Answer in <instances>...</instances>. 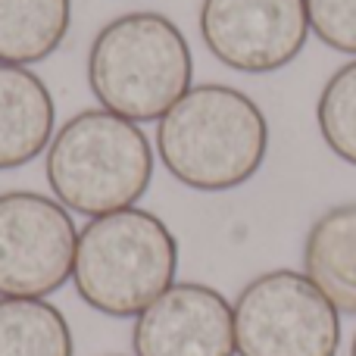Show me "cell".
I'll return each instance as SVG.
<instances>
[{"label": "cell", "instance_id": "1", "mask_svg": "<svg viewBox=\"0 0 356 356\" xmlns=\"http://www.w3.org/2000/svg\"><path fill=\"white\" fill-rule=\"evenodd\" d=\"M156 154L184 188L232 191L266 163L269 122L238 88L197 85L156 122Z\"/></svg>", "mask_w": 356, "mask_h": 356}, {"label": "cell", "instance_id": "2", "mask_svg": "<svg viewBox=\"0 0 356 356\" xmlns=\"http://www.w3.org/2000/svg\"><path fill=\"white\" fill-rule=\"evenodd\" d=\"M194 56L163 13L116 16L88 50V85L104 110L131 122H160L191 91Z\"/></svg>", "mask_w": 356, "mask_h": 356}, {"label": "cell", "instance_id": "3", "mask_svg": "<svg viewBox=\"0 0 356 356\" xmlns=\"http://www.w3.org/2000/svg\"><path fill=\"white\" fill-rule=\"evenodd\" d=\"M175 272L178 241L147 209L94 216L79 232L72 282L81 300L104 316L138 319L175 284Z\"/></svg>", "mask_w": 356, "mask_h": 356}, {"label": "cell", "instance_id": "4", "mask_svg": "<svg viewBox=\"0 0 356 356\" xmlns=\"http://www.w3.org/2000/svg\"><path fill=\"white\" fill-rule=\"evenodd\" d=\"M47 184L66 209L106 216L129 209L154 181V147L141 125L110 110H81L47 147Z\"/></svg>", "mask_w": 356, "mask_h": 356}, {"label": "cell", "instance_id": "5", "mask_svg": "<svg viewBox=\"0 0 356 356\" xmlns=\"http://www.w3.org/2000/svg\"><path fill=\"white\" fill-rule=\"evenodd\" d=\"M232 309L238 356H338L341 313L303 272H263Z\"/></svg>", "mask_w": 356, "mask_h": 356}, {"label": "cell", "instance_id": "6", "mask_svg": "<svg viewBox=\"0 0 356 356\" xmlns=\"http://www.w3.org/2000/svg\"><path fill=\"white\" fill-rule=\"evenodd\" d=\"M79 228L35 191L0 194V297H47L72 278Z\"/></svg>", "mask_w": 356, "mask_h": 356}, {"label": "cell", "instance_id": "7", "mask_svg": "<svg viewBox=\"0 0 356 356\" xmlns=\"http://www.w3.org/2000/svg\"><path fill=\"white\" fill-rule=\"evenodd\" d=\"M200 38L234 72H278L307 47V0H203Z\"/></svg>", "mask_w": 356, "mask_h": 356}, {"label": "cell", "instance_id": "8", "mask_svg": "<svg viewBox=\"0 0 356 356\" xmlns=\"http://www.w3.org/2000/svg\"><path fill=\"white\" fill-rule=\"evenodd\" d=\"M131 347L135 356H234V309L209 284H172L135 319Z\"/></svg>", "mask_w": 356, "mask_h": 356}, {"label": "cell", "instance_id": "9", "mask_svg": "<svg viewBox=\"0 0 356 356\" xmlns=\"http://www.w3.org/2000/svg\"><path fill=\"white\" fill-rule=\"evenodd\" d=\"M50 88L29 66L0 63V172L41 156L54 141Z\"/></svg>", "mask_w": 356, "mask_h": 356}, {"label": "cell", "instance_id": "10", "mask_svg": "<svg viewBox=\"0 0 356 356\" xmlns=\"http://www.w3.org/2000/svg\"><path fill=\"white\" fill-rule=\"evenodd\" d=\"M303 275L344 316H356V200L325 209L303 244Z\"/></svg>", "mask_w": 356, "mask_h": 356}, {"label": "cell", "instance_id": "11", "mask_svg": "<svg viewBox=\"0 0 356 356\" xmlns=\"http://www.w3.org/2000/svg\"><path fill=\"white\" fill-rule=\"evenodd\" d=\"M72 0H0V63L31 66L63 44Z\"/></svg>", "mask_w": 356, "mask_h": 356}, {"label": "cell", "instance_id": "12", "mask_svg": "<svg viewBox=\"0 0 356 356\" xmlns=\"http://www.w3.org/2000/svg\"><path fill=\"white\" fill-rule=\"evenodd\" d=\"M69 322L44 297H0V356H72Z\"/></svg>", "mask_w": 356, "mask_h": 356}, {"label": "cell", "instance_id": "13", "mask_svg": "<svg viewBox=\"0 0 356 356\" xmlns=\"http://www.w3.org/2000/svg\"><path fill=\"white\" fill-rule=\"evenodd\" d=\"M316 119H319V131L328 150L356 166V56L334 69V75L325 81Z\"/></svg>", "mask_w": 356, "mask_h": 356}, {"label": "cell", "instance_id": "14", "mask_svg": "<svg viewBox=\"0 0 356 356\" xmlns=\"http://www.w3.org/2000/svg\"><path fill=\"white\" fill-rule=\"evenodd\" d=\"M309 31L325 47L356 56V0H307Z\"/></svg>", "mask_w": 356, "mask_h": 356}, {"label": "cell", "instance_id": "15", "mask_svg": "<svg viewBox=\"0 0 356 356\" xmlns=\"http://www.w3.org/2000/svg\"><path fill=\"white\" fill-rule=\"evenodd\" d=\"M350 356H356V334H353V344H350Z\"/></svg>", "mask_w": 356, "mask_h": 356}]
</instances>
